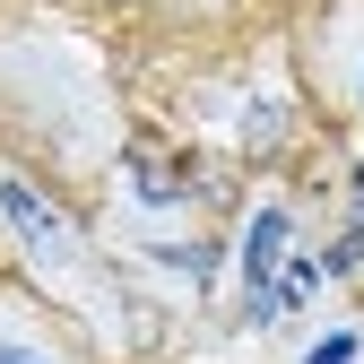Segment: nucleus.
Here are the masks:
<instances>
[{
    "label": "nucleus",
    "mask_w": 364,
    "mask_h": 364,
    "mask_svg": "<svg viewBox=\"0 0 364 364\" xmlns=\"http://www.w3.org/2000/svg\"><path fill=\"white\" fill-rule=\"evenodd\" d=\"M0 217H9V225H18V243H26V252H43V260L70 243V217L43 200L35 182H18V173H0Z\"/></svg>",
    "instance_id": "nucleus-1"
},
{
    "label": "nucleus",
    "mask_w": 364,
    "mask_h": 364,
    "mask_svg": "<svg viewBox=\"0 0 364 364\" xmlns=\"http://www.w3.org/2000/svg\"><path fill=\"white\" fill-rule=\"evenodd\" d=\"M278 252H287V208H260V217H252V235H243V278H252V295H269V269H278Z\"/></svg>",
    "instance_id": "nucleus-2"
},
{
    "label": "nucleus",
    "mask_w": 364,
    "mask_h": 364,
    "mask_svg": "<svg viewBox=\"0 0 364 364\" xmlns=\"http://www.w3.org/2000/svg\"><path fill=\"white\" fill-rule=\"evenodd\" d=\"M312 287H321V278H312V260H304V269H287V287H269V304H304Z\"/></svg>",
    "instance_id": "nucleus-3"
},
{
    "label": "nucleus",
    "mask_w": 364,
    "mask_h": 364,
    "mask_svg": "<svg viewBox=\"0 0 364 364\" xmlns=\"http://www.w3.org/2000/svg\"><path fill=\"white\" fill-rule=\"evenodd\" d=\"M355 355V338H321V347H312V364H347Z\"/></svg>",
    "instance_id": "nucleus-4"
},
{
    "label": "nucleus",
    "mask_w": 364,
    "mask_h": 364,
    "mask_svg": "<svg viewBox=\"0 0 364 364\" xmlns=\"http://www.w3.org/2000/svg\"><path fill=\"white\" fill-rule=\"evenodd\" d=\"M0 364H53V355H35V347H0Z\"/></svg>",
    "instance_id": "nucleus-5"
},
{
    "label": "nucleus",
    "mask_w": 364,
    "mask_h": 364,
    "mask_svg": "<svg viewBox=\"0 0 364 364\" xmlns=\"http://www.w3.org/2000/svg\"><path fill=\"white\" fill-rule=\"evenodd\" d=\"M355 208H364V173H355Z\"/></svg>",
    "instance_id": "nucleus-6"
},
{
    "label": "nucleus",
    "mask_w": 364,
    "mask_h": 364,
    "mask_svg": "<svg viewBox=\"0 0 364 364\" xmlns=\"http://www.w3.org/2000/svg\"><path fill=\"white\" fill-rule=\"evenodd\" d=\"M355 87H364V78H355Z\"/></svg>",
    "instance_id": "nucleus-7"
}]
</instances>
